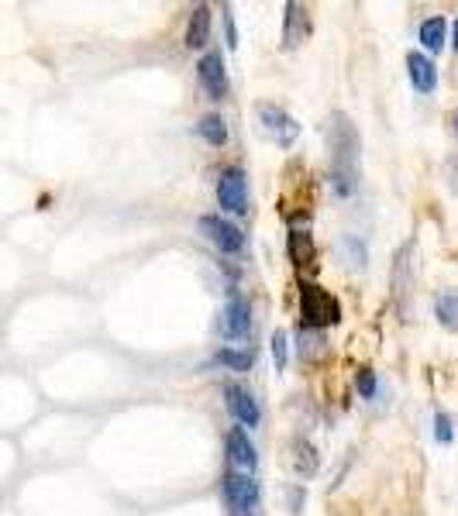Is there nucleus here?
Masks as SVG:
<instances>
[{"label":"nucleus","mask_w":458,"mask_h":516,"mask_svg":"<svg viewBox=\"0 0 458 516\" xmlns=\"http://www.w3.org/2000/svg\"><path fill=\"white\" fill-rule=\"evenodd\" d=\"M324 138H328V183L335 190V197L348 200L355 197L359 190V179H362V142H359V131H355V121L348 114L335 111L324 124Z\"/></svg>","instance_id":"f257e3e1"},{"label":"nucleus","mask_w":458,"mask_h":516,"mask_svg":"<svg viewBox=\"0 0 458 516\" xmlns=\"http://www.w3.org/2000/svg\"><path fill=\"white\" fill-rule=\"evenodd\" d=\"M300 317H304V327H331L341 320V303L328 289L314 286V283H300Z\"/></svg>","instance_id":"f03ea898"},{"label":"nucleus","mask_w":458,"mask_h":516,"mask_svg":"<svg viewBox=\"0 0 458 516\" xmlns=\"http://www.w3.org/2000/svg\"><path fill=\"white\" fill-rule=\"evenodd\" d=\"M224 506H228V516H259V503H262V489L252 475L231 472L221 486Z\"/></svg>","instance_id":"7ed1b4c3"},{"label":"nucleus","mask_w":458,"mask_h":516,"mask_svg":"<svg viewBox=\"0 0 458 516\" xmlns=\"http://www.w3.org/2000/svg\"><path fill=\"white\" fill-rule=\"evenodd\" d=\"M255 121H259L262 135L279 148H293V142L300 138L297 117H290L283 107H276V104H255Z\"/></svg>","instance_id":"20e7f679"},{"label":"nucleus","mask_w":458,"mask_h":516,"mask_svg":"<svg viewBox=\"0 0 458 516\" xmlns=\"http://www.w3.org/2000/svg\"><path fill=\"white\" fill-rule=\"evenodd\" d=\"M197 228L217 248V252H224V255H235V252H242V248H245L242 228H238V224H231V221H224V217H217V214L200 217Z\"/></svg>","instance_id":"39448f33"},{"label":"nucleus","mask_w":458,"mask_h":516,"mask_svg":"<svg viewBox=\"0 0 458 516\" xmlns=\"http://www.w3.org/2000/svg\"><path fill=\"white\" fill-rule=\"evenodd\" d=\"M217 203H221L224 214H238L242 217L248 210V179L238 166L224 169L217 179Z\"/></svg>","instance_id":"423d86ee"},{"label":"nucleus","mask_w":458,"mask_h":516,"mask_svg":"<svg viewBox=\"0 0 458 516\" xmlns=\"http://www.w3.org/2000/svg\"><path fill=\"white\" fill-rule=\"evenodd\" d=\"M224 400H228V413L235 417L238 427H259L262 424V406L255 400L252 393H248L245 386H238V382H231V386H224Z\"/></svg>","instance_id":"0eeeda50"},{"label":"nucleus","mask_w":458,"mask_h":516,"mask_svg":"<svg viewBox=\"0 0 458 516\" xmlns=\"http://www.w3.org/2000/svg\"><path fill=\"white\" fill-rule=\"evenodd\" d=\"M252 331V303L248 296L235 293L228 303H224V314H221V334L228 341H242Z\"/></svg>","instance_id":"6e6552de"},{"label":"nucleus","mask_w":458,"mask_h":516,"mask_svg":"<svg viewBox=\"0 0 458 516\" xmlns=\"http://www.w3.org/2000/svg\"><path fill=\"white\" fill-rule=\"evenodd\" d=\"M410 252H414V241H410L407 248H400L397 252V265H393V296H397V307L400 314L410 317V296H414V258H410Z\"/></svg>","instance_id":"1a4fd4ad"},{"label":"nucleus","mask_w":458,"mask_h":516,"mask_svg":"<svg viewBox=\"0 0 458 516\" xmlns=\"http://www.w3.org/2000/svg\"><path fill=\"white\" fill-rule=\"evenodd\" d=\"M197 76H200V83H204V90L211 100L228 97V69H224L221 52H214V49L207 52V56L197 62Z\"/></svg>","instance_id":"9d476101"},{"label":"nucleus","mask_w":458,"mask_h":516,"mask_svg":"<svg viewBox=\"0 0 458 516\" xmlns=\"http://www.w3.org/2000/svg\"><path fill=\"white\" fill-rule=\"evenodd\" d=\"M224 451H228V461L235 472H255V465H259V455H255V444L248 441V434L242 427H231L228 437H224Z\"/></svg>","instance_id":"9b49d317"},{"label":"nucleus","mask_w":458,"mask_h":516,"mask_svg":"<svg viewBox=\"0 0 458 516\" xmlns=\"http://www.w3.org/2000/svg\"><path fill=\"white\" fill-rule=\"evenodd\" d=\"M286 18H283V49H297V45L307 42L310 35V14L304 4H286L283 7Z\"/></svg>","instance_id":"f8f14e48"},{"label":"nucleus","mask_w":458,"mask_h":516,"mask_svg":"<svg viewBox=\"0 0 458 516\" xmlns=\"http://www.w3.org/2000/svg\"><path fill=\"white\" fill-rule=\"evenodd\" d=\"M407 76L417 93H434L438 90V66L424 52H410L407 56Z\"/></svg>","instance_id":"ddd939ff"},{"label":"nucleus","mask_w":458,"mask_h":516,"mask_svg":"<svg viewBox=\"0 0 458 516\" xmlns=\"http://www.w3.org/2000/svg\"><path fill=\"white\" fill-rule=\"evenodd\" d=\"M286 252H290V262L297 265L300 272H307L317 265V245H314V234L310 231H290Z\"/></svg>","instance_id":"4468645a"},{"label":"nucleus","mask_w":458,"mask_h":516,"mask_svg":"<svg viewBox=\"0 0 458 516\" xmlns=\"http://www.w3.org/2000/svg\"><path fill=\"white\" fill-rule=\"evenodd\" d=\"M211 28H214V14L207 4L193 7L190 25H186V49H204L211 42Z\"/></svg>","instance_id":"2eb2a0df"},{"label":"nucleus","mask_w":458,"mask_h":516,"mask_svg":"<svg viewBox=\"0 0 458 516\" xmlns=\"http://www.w3.org/2000/svg\"><path fill=\"white\" fill-rule=\"evenodd\" d=\"M335 255H338L341 265H352L355 272L366 269V262H369L366 241H362L359 234H341V238L335 241Z\"/></svg>","instance_id":"dca6fc26"},{"label":"nucleus","mask_w":458,"mask_h":516,"mask_svg":"<svg viewBox=\"0 0 458 516\" xmlns=\"http://www.w3.org/2000/svg\"><path fill=\"white\" fill-rule=\"evenodd\" d=\"M290 465H293V472H300V475H314L317 468H321V455H317V448L307 441V437H293L290 441Z\"/></svg>","instance_id":"f3484780"},{"label":"nucleus","mask_w":458,"mask_h":516,"mask_svg":"<svg viewBox=\"0 0 458 516\" xmlns=\"http://www.w3.org/2000/svg\"><path fill=\"white\" fill-rule=\"evenodd\" d=\"M445 31H448L445 18H428L421 25V31H417V42H421L431 56H438V52L445 49Z\"/></svg>","instance_id":"a211bd4d"},{"label":"nucleus","mask_w":458,"mask_h":516,"mask_svg":"<svg viewBox=\"0 0 458 516\" xmlns=\"http://www.w3.org/2000/svg\"><path fill=\"white\" fill-rule=\"evenodd\" d=\"M217 365H224V369H231V372H248L255 365V351H248V348H221L217 351Z\"/></svg>","instance_id":"6ab92c4d"},{"label":"nucleus","mask_w":458,"mask_h":516,"mask_svg":"<svg viewBox=\"0 0 458 516\" xmlns=\"http://www.w3.org/2000/svg\"><path fill=\"white\" fill-rule=\"evenodd\" d=\"M434 314H438L441 327H448V331H458V293H438L434 296Z\"/></svg>","instance_id":"aec40b11"},{"label":"nucleus","mask_w":458,"mask_h":516,"mask_svg":"<svg viewBox=\"0 0 458 516\" xmlns=\"http://www.w3.org/2000/svg\"><path fill=\"white\" fill-rule=\"evenodd\" d=\"M197 135L204 138V142H211V145L221 148L224 142H228V124H224L221 114H207V117H200Z\"/></svg>","instance_id":"412c9836"},{"label":"nucleus","mask_w":458,"mask_h":516,"mask_svg":"<svg viewBox=\"0 0 458 516\" xmlns=\"http://www.w3.org/2000/svg\"><path fill=\"white\" fill-rule=\"evenodd\" d=\"M297 341H300L297 351H300L304 362H317V358L324 355V344H328V341H324V331H314V327H304Z\"/></svg>","instance_id":"4be33fe9"},{"label":"nucleus","mask_w":458,"mask_h":516,"mask_svg":"<svg viewBox=\"0 0 458 516\" xmlns=\"http://www.w3.org/2000/svg\"><path fill=\"white\" fill-rule=\"evenodd\" d=\"M452 437H455L452 417H448L445 410H438V413H434V441H438V444H452Z\"/></svg>","instance_id":"5701e85b"},{"label":"nucleus","mask_w":458,"mask_h":516,"mask_svg":"<svg viewBox=\"0 0 458 516\" xmlns=\"http://www.w3.org/2000/svg\"><path fill=\"white\" fill-rule=\"evenodd\" d=\"M286 358H290V344H286V331H273V362L276 369H286Z\"/></svg>","instance_id":"b1692460"},{"label":"nucleus","mask_w":458,"mask_h":516,"mask_svg":"<svg viewBox=\"0 0 458 516\" xmlns=\"http://www.w3.org/2000/svg\"><path fill=\"white\" fill-rule=\"evenodd\" d=\"M355 386H359L362 400H376V372L362 369V372H359V379H355Z\"/></svg>","instance_id":"393cba45"},{"label":"nucleus","mask_w":458,"mask_h":516,"mask_svg":"<svg viewBox=\"0 0 458 516\" xmlns=\"http://www.w3.org/2000/svg\"><path fill=\"white\" fill-rule=\"evenodd\" d=\"M224 31H228V49H238V31H235V18L231 11L224 7Z\"/></svg>","instance_id":"a878e982"},{"label":"nucleus","mask_w":458,"mask_h":516,"mask_svg":"<svg viewBox=\"0 0 458 516\" xmlns=\"http://www.w3.org/2000/svg\"><path fill=\"white\" fill-rule=\"evenodd\" d=\"M452 45H455V52H458V18H455V25H452Z\"/></svg>","instance_id":"bb28decb"},{"label":"nucleus","mask_w":458,"mask_h":516,"mask_svg":"<svg viewBox=\"0 0 458 516\" xmlns=\"http://www.w3.org/2000/svg\"><path fill=\"white\" fill-rule=\"evenodd\" d=\"M455 135H458V114H455Z\"/></svg>","instance_id":"cd10ccee"}]
</instances>
